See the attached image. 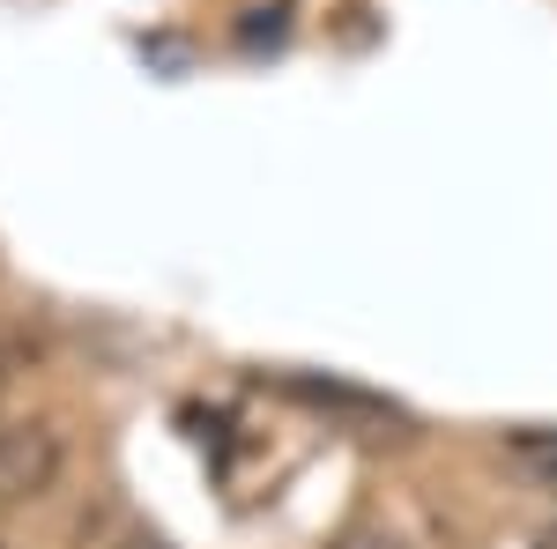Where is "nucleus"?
<instances>
[{"label":"nucleus","instance_id":"1","mask_svg":"<svg viewBox=\"0 0 557 549\" xmlns=\"http://www.w3.org/2000/svg\"><path fill=\"white\" fill-rule=\"evenodd\" d=\"M60 431L52 423H0V520L23 506H38L60 483Z\"/></svg>","mask_w":557,"mask_h":549},{"label":"nucleus","instance_id":"2","mask_svg":"<svg viewBox=\"0 0 557 549\" xmlns=\"http://www.w3.org/2000/svg\"><path fill=\"white\" fill-rule=\"evenodd\" d=\"M513 461L535 467V475L557 490V431H520V438H513Z\"/></svg>","mask_w":557,"mask_h":549},{"label":"nucleus","instance_id":"3","mask_svg":"<svg viewBox=\"0 0 557 549\" xmlns=\"http://www.w3.org/2000/svg\"><path fill=\"white\" fill-rule=\"evenodd\" d=\"M335 549H401V542H394L386 527H349V535H343Z\"/></svg>","mask_w":557,"mask_h":549},{"label":"nucleus","instance_id":"4","mask_svg":"<svg viewBox=\"0 0 557 549\" xmlns=\"http://www.w3.org/2000/svg\"><path fill=\"white\" fill-rule=\"evenodd\" d=\"M15 364H23V341H8V335H0V386L15 379Z\"/></svg>","mask_w":557,"mask_h":549},{"label":"nucleus","instance_id":"5","mask_svg":"<svg viewBox=\"0 0 557 549\" xmlns=\"http://www.w3.org/2000/svg\"><path fill=\"white\" fill-rule=\"evenodd\" d=\"M120 549H172V542H164V535H127Z\"/></svg>","mask_w":557,"mask_h":549}]
</instances>
